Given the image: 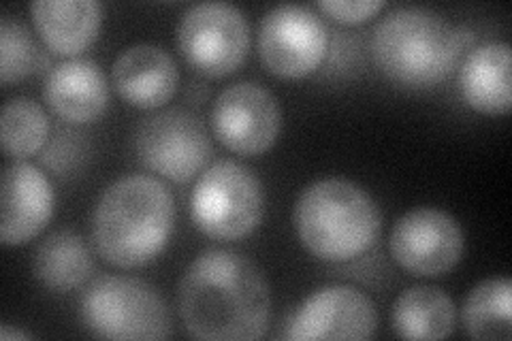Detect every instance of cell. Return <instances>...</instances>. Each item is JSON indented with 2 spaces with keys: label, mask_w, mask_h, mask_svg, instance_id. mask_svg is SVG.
Wrapping results in <instances>:
<instances>
[{
  "label": "cell",
  "mask_w": 512,
  "mask_h": 341,
  "mask_svg": "<svg viewBox=\"0 0 512 341\" xmlns=\"http://www.w3.org/2000/svg\"><path fill=\"white\" fill-rule=\"evenodd\" d=\"M178 312L186 333L195 339H261L271 318L269 284L246 254L205 250L182 275Z\"/></svg>",
  "instance_id": "obj_1"
},
{
  "label": "cell",
  "mask_w": 512,
  "mask_h": 341,
  "mask_svg": "<svg viewBox=\"0 0 512 341\" xmlns=\"http://www.w3.org/2000/svg\"><path fill=\"white\" fill-rule=\"evenodd\" d=\"M387 3L384 0H320L318 9L342 24H361L378 15Z\"/></svg>",
  "instance_id": "obj_23"
},
{
  "label": "cell",
  "mask_w": 512,
  "mask_h": 341,
  "mask_svg": "<svg viewBox=\"0 0 512 341\" xmlns=\"http://www.w3.org/2000/svg\"><path fill=\"white\" fill-rule=\"evenodd\" d=\"M47 137H50V120L39 103L26 96L5 103L0 118V141L9 158L24 160L39 154Z\"/></svg>",
  "instance_id": "obj_21"
},
{
  "label": "cell",
  "mask_w": 512,
  "mask_h": 341,
  "mask_svg": "<svg viewBox=\"0 0 512 341\" xmlns=\"http://www.w3.org/2000/svg\"><path fill=\"white\" fill-rule=\"evenodd\" d=\"M43 99L60 120L69 124H90L105 113L109 86L94 60L69 58L47 71Z\"/></svg>",
  "instance_id": "obj_15"
},
{
  "label": "cell",
  "mask_w": 512,
  "mask_h": 341,
  "mask_svg": "<svg viewBox=\"0 0 512 341\" xmlns=\"http://www.w3.org/2000/svg\"><path fill=\"white\" fill-rule=\"evenodd\" d=\"M459 88L474 111L506 116L512 105L510 45L491 41L474 47L461 64Z\"/></svg>",
  "instance_id": "obj_16"
},
{
  "label": "cell",
  "mask_w": 512,
  "mask_h": 341,
  "mask_svg": "<svg viewBox=\"0 0 512 341\" xmlns=\"http://www.w3.org/2000/svg\"><path fill=\"white\" fill-rule=\"evenodd\" d=\"M190 214L197 229L210 239H244L263 220V184L242 162L218 160L192 188Z\"/></svg>",
  "instance_id": "obj_6"
},
{
  "label": "cell",
  "mask_w": 512,
  "mask_h": 341,
  "mask_svg": "<svg viewBox=\"0 0 512 341\" xmlns=\"http://www.w3.org/2000/svg\"><path fill=\"white\" fill-rule=\"evenodd\" d=\"M178 47L195 73L227 77L242 67L250 52V24L227 3L192 5L180 20Z\"/></svg>",
  "instance_id": "obj_8"
},
{
  "label": "cell",
  "mask_w": 512,
  "mask_h": 341,
  "mask_svg": "<svg viewBox=\"0 0 512 341\" xmlns=\"http://www.w3.org/2000/svg\"><path fill=\"white\" fill-rule=\"evenodd\" d=\"M56 194L45 173L24 160L3 171L0 184V241L3 246H24L35 239L54 216Z\"/></svg>",
  "instance_id": "obj_13"
},
{
  "label": "cell",
  "mask_w": 512,
  "mask_h": 341,
  "mask_svg": "<svg viewBox=\"0 0 512 341\" xmlns=\"http://www.w3.org/2000/svg\"><path fill=\"white\" fill-rule=\"evenodd\" d=\"M84 327L101 339H167L171 316L160 292L128 275L96 278L79 299Z\"/></svg>",
  "instance_id": "obj_5"
},
{
  "label": "cell",
  "mask_w": 512,
  "mask_h": 341,
  "mask_svg": "<svg viewBox=\"0 0 512 341\" xmlns=\"http://www.w3.org/2000/svg\"><path fill=\"white\" fill-rule=\"evenodd\" d=\"M173 222L175 201L169 188L152 175H126L96 201L92 241L109 265L137 269L165 250Z\"/></svg>",
  "instance_id": "obj_2"
},
{
  "label": "cell",
  "mask_w": 512,
  "mask_h": 341,
  "mask_svg": "<svg viewBox=\"0 0 512 341\" xmlns=\"http://www.w3.org/2000/svg\"><path fill=\"white\" fill-rule=\"evenodd\" d=\"M30 15L47 50L77 56L99 35L103 9L96 0H37L30 3Z\"/></svg>",
  "instance_id": "obj_17"
},
{
  "label": "cell",
  "mask_w": 512,
  "mask_h": 341,
  "mask_svg": "<svg viewBox=\"0 0 512 341\" xmlns=\"http://www.w3.org/2000/svg\"><path fill=\"white\" fill-rule=\"evenodd\" d=\"M212 128L224 148L239 156H261L280 135L278 99L259 84L239 81L216 96Z\"/></svg>",
  "instance_id": "obj_11"
},
{
  "label": "cell",
  "mask_w": 512,
  "mask_h": 341,
  "mask_svg": "<svg viewBox=\"0 0 512 341\" xmlns=\"http://www.w3.org/2000/svg\"><path fill=\"white\" fill-rule=\"evenodd\" d=\"M139 162L175 184L199 175L214 154L203 120L188 109H165L143 120L133 135Z\"/></svg>",
  "instance_id": "obj_7"
},
{
  "label": "cell",
  "mask_w": 512,
  "mask_h": 341,
  "mask_svg": "<svg viewBox=\"0 0 512 341\" xmlns=\"http://www.w3.org/2000/svg\"><path fill=\"white\" fill-rule=\"evenodd\" d=\"M32 271L41 286L64 295L92 278L94 258L82 235L60 229L39 243L32 256Z\"/></svg>",
  "instance_id": "obj_18"
},
{
  "label": "cell",
  "mask_w": 512,
  "mask_h": 341,
  "mask_svg": "<svg viewBox=\"0 0 512 341\" xmlns=\"http://www.w3.org/2000/svg\"><path fill=\"white\" fill-rule=\"evenodd\" d=\"M378 327L372 299L352 286H327L303 301L288 320L286 339H370Z\"/></svg>",
  "instance_id": "obj_12"
},
{
  "label": "cell",
  "mask_w": 512,
  "mask_h": 341,
  "mask_svg": "<svg viewBox=\"0 0 512 341\" xmlns=\"http://www.w3.org/2000/svg\"><path fill=\"white\" fill-rule=\"evenodd\" d=\"M111 81L122 99L137 109H158L173 99L180 84L178 64L152 43L126 47L111 67Z\"/></svg>",
  "instance_id": "obj_14"
},
{
  "label": "cell",
  "mask_w": 512,
  "mask_h": 341,
  "mask_svg": "<svg viewBox=\"0 0 512 341\" xmlns=\"http://www.w3.org/2000/svg\"><path fill=\"white\" fill-rule=\"evenodd\" d=\"M0 339H5V341H11V339H32V335L24 333V331H13L9 324H5V327L0 329Z\"/></svg>",
  "instance_id": "obj_24"
},
{
  "label": "cell",
  "mask_w": 512,
  "mask_h": 341,
  "mask_svg": "<svg viewBox=\"0 0 512 341\" xmlns=\"http://www.w3.org/2000/svg\"><path fill=\"white\" fill-rule=\"evenodd\" d=\"M463 327L483 341H508L512 337V284L508 278L480 282L463 305Z\"/></svg>",
  "instance_id": "obj_20"
},
{
  "label": "cell",
  "mask_w": 512,
  "mask_h": 341,
  "mask_svg": "<svg viewBox=\"0 0 512 341\" xmlns=\"http://www.w3.org/2000/svg\"><path fill=\"white\" fill-rule=\"evenodd\" d=\"M47 62L50 56L32 35V30L22 20L3 15L0 20V81L3 86L39 73L47 67Z\"/></svg>",
  "instance_id": "obj_22"
},
{
  "label": "cell",
  "mask_w": 512,
  "mask_h": 341,
  "mask_svg": "<svg viewBox=\"0 0 512 341\" xmlns=\"http://www.w3.org/2000/svg\"><path fill=\"white\" fill-rule=\"evenodd\" d=\"M389 248L404 271L416 278H438L461 261L463 231L446 211L416 207L395 222Z\"/></svg>",
  "instance_id": "obj_10"
},
{
  "label": "cell",
  "mask_w": 512,
  "mask_h": 341,
  "mask_svg": "<svg viewBox=\"0 0 512 341\" xmlns=\"http://www.w3.org/2000/svg\"><path fill=\"white\" fill-rule=\"evenodd\" d=\"M393 329L404 339H444L457 324L453 299L436 286H412L393 305Z\"/></svg>",
  "instance_id": "obj_19"
},
{
  "label": "cell",
  "mask_w": 512,
  "mask_h": 341,
  "mask_svg": "<svg viewBox=\"0 0 512 341\" xmlns=\"http://www.w3.org/2000/svg\"><path fill=\"white\" fill-rule=\"evenodd\" d=\"M370 52L384 77L416 90L440 84L463 56L457 26L425 7H402L382 18Z\"/></svg>",
  "instance_id": "obj_3"
},
{
  "label": "cell",
  "mask_w": 512,
  "mask_h": 341,
  "mask_svg": "<svg viewBox=\"0 0 512 341\" xmlns=\"http://www.w3.org/2000/svg\"><path fill=\"white\" fill-rule=\"evenodd\" d=\"M301 246L320 261L346 263L370 250L380 235V211L361 186L329 177L308 186L295 205Z\"/></svg>",
  "instance_id": "obj_4"
},
{
  "label": "cell",
  "mask_w": 512,
  "mask_h": 341,
  "mask_svg": "<svg viewBox=\"0 0 512 341\" xmlns=\"http://www.w3.org/2000/svg\"><path fill=\"white\" fill-rule=\"evenodd\" d=\"M327 26L301 5H278L265 13L259 30V56L269 73L301 79L314 73L327 56Z\"/></svg>",
  "instance_id": "obj_9"
}]
</instances>
